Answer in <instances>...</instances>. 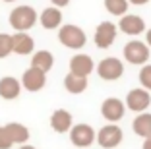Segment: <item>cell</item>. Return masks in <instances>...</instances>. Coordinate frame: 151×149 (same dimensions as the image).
I'll return each instance as SVG.
<instances>
[{
	"mask_svg": "<svg viewBox=\"0 0 151 149\" xmlns=\"http://www.w3.org/2000/svg\"><path fill=\"white\" fill-rule=\"evenodd\" d=\"M8 22H10V25H12L16 31H25L27 33V31L39 22V14H37V10L33 8V6L22 4V6L14 8L12 12H10Z\"/></svg>",
	"mask_w": 151,
	"mask_h": 149,
	"instance_id": "6da1fadb",
	"label": "cell"
},
{
	"mask_svg": "<svg viewBox=\"0 0 151 149\" xmlns=\"http://www.w3.org/2000/svg\"><path fill=\"white\" fill-rule=\"evenodd\" d=\"M58 41L64 45L66 48L72 50H80L85 47L87 43V35L80 25H74V23H68V25H60L58 29Z\"/></svg>",
	"mask_w": 151,
	"mask_h": 149,
	"instance_id": "7a4b0ae2",
	"label": "cell"
},
{
	"mask_svg": "<svg viewBox=\"0 0 151 149\" xmlns=\"http://www.w3.org/2000/svg\"><path fill=\"white\" fill-rule=\"evenodd\" d=\"M122 140H124L122 128H120L118 124L111 122V124H105V126L97 132V140L95 141H97L103 149H114L122 143Z\"/></svg>",
	"mask_w": 151,
	"mask_h": 149,
	"instance_id": "3957f363",
	"label": "cell"
},
{
	"mask_svg": "<svg viewBox=\"0 0 151 149\" xmlns=\"http://www.w3.org/2000/svg\"><path fill=\"white\" fill-rule=\"evenodd\" d=\"M122 54H124L126 62H130L134 66H143L149 60V47L143 41H128L124 45Z\"/></svg>",
	"mask_w": 151,
	"mask_h": 149,
	"instance_id": "277c9868",
	"label": "cell"
},
{
	"mask_svg": "<svg viewBox=\"0 0 151 149\" xmlns=\"http://www.w3.org/2000/svg\"><path fill=\"white\" fill-rule=\"evenodd\" d=\"M95 70H97L101 79H105V81H116V79H120L122 74H124V64L116 56H107L99 62Z\"/></svg>",
	"mask_w": 151,
	"mask_h": 149,
	"instance_id": "5b68a950",
	"label": "cell"
},
{
	"mask_svg": "<svg viewBox=\"0 0 151 149\" xmlns=\"http://www.w3.org/2000/svg\"><path fill=\"white\" fill-rule=\"evenodd\" d=\"M68 134H70V141L76 145V147H80V149L89 147V145L97 140V132L93 130V126L83 124V122L81 124H74Z\"/></svg>",
	"mask_w": 151,
	"mask_h": 149,
	"instance_id": "8992f818",
	"label": "cell"
},
{
	"mask_svg": "<svg viewBox=\"0 0 151 149\" xmlns=\"http://www.w3.org/2000/svg\"><path fill=\"white\" fill-rule=\"evenodd\" d=\"M126 109H130L132 112H145L151 105V93L143 87H136L132 91H128L126 95V101H124Z\"/></svg>",
	"mask_w": 151,
	"mask_h": 149,
	"instance_id": "52a82bcc",
	"label": "cell"
},
{
	"mask_svg": "<svg viewBox=\"0 0 151 149\" xmlns=\"http://www.w3.org/2000/svg\"><path fill=\"white\" fill-rule=\"evenodd\" d=\"M116 33H118V27L114 25L112 22H101L95 29V47L97 48H109L112 47V43L116 41Z\"/></svg>",
	"mask_w": 151,
	"mask_h": 149,
	"instance_id": "ba28073f",
	"label": "cell"
},
{
	"mask_svg": "<svg viewBox=\"0 0 151 149\" xmlns=\"http://www.w3.org/2000/svg\"><path fill=\"white\" fill-rule=\"evenodd\" d=\"M124 112H126V105L120 101L118 97H107V99L101 103L103 118L109 120V122H112V124H116L118 120L124 118Z\"/></svg>",
	"mask_w": 151,
	"mask_h": 149,
	"instance_id": "9c48e42d",
	"label": "cell"
},
{
	"mask_svg": "<svg viewBox=\"0 0 151 149\" xmlns=\"http://www.w3.org/2000/svg\"><path fill=\"white\" fill-rule=\"evenodd\" d=\"M45 83H47V74L41 72L39 68H33V66H29L22 76V87L29 93L41 91L45 87Z\"/></svg>",
	"mask_w": 151,
	"mask_h": 149,
	"instance_id": "30bf717a",
	"label": "cell"
},
{
	"mask_svg": "<svg viewBox=\"0 0 151 149\" xmlns=\"http://www.w3.org/2000/svg\"><path fill=\"white\" fill-rule=\"evenodd\" d=\"M116 27H118L124 35L136 37V35H139V33L145 31V22H143V18H139L136 14H124V16L120 18V22H118Z\"/></svg>",
	"mask_w": 151,
	"mask_h": 149,
	"instance_id": "8fae6325",
	"label": "cell"
},
{
	"mask_svg": "<svg viewBox=\"0 0 151 149\" xmlns=\"http://www.w3.org/2000/svg\"><path fill=\"white\" fill-rule=\"evenodd\" d=\"M35 50V41L29 33L25 31H18L12 35V53L19 54V56H27Z\"/></svg>",
	"mask_w": 151,
	"mask_h": 149,
	"instance_id": "7c38bea8",
	"label": "cell"
},
{
	"mask_svg": "<svg viewBox=\"0 0 151 149\" xmlns=\"http://www.w3.org/2000/svg\"><path fill=\"white\" fill-rule=\"evenodd\" d=\"M74 126V118H72L70 110L66 109H56L50 114V128H52L56 134H66L72 130Z\"/></svg>",
	"mask_w": 151,
	"mask_h": 149,
	"instance_id": "4fadbf2b",
	"label": "cell"
},
{
	"mask_svg": "<svg viewBox=\"0 0 151 149\" xmlns=\"http://www.w3.org/2000/svg\"><path fill=\"white\" fill-rule=\"evenodd\" d=\"M93 70H95V62L89 54H76V56L70 58V72L72 74L87 78Z\"/></svg>",
	"mask_w": 151,
	"mask_h": 149,
	"instance_id": "5bb4252c",
	"label": "cell"
},
{
	"mask_svg": "<svg viewBox=\"0 0 151 149\" xmlns=\"http://www.w3.org/2000/svg\"><path fill=\"white\" fill-rule=\"evenodd\" d=\"M22 81L16 79L14 76H4L0 79V97L6 99V101H14L18 99L19 93H22Z\"/></svg>",
	"mask_w": 151,
	"mask_h": 149,
	"instance_id": "9a60e30c",
	"label": "cell"
},
{
	"mask_svg": "<svg viewBox=\"0 0 151 149\" xmlns=\"http://www.w3.org/2000/svg\"><path fill=\"white\" fill-rule=\"evenodd\" d=\"M39 22L45 29H58L62 25V10L56 8V6H49L39 14Z\"/></svg>",
	"mask_w": 151,
	"mask_h": 149,
	"instance_id": "2e32d148",
	"label": "cell"
},
{
	"mask_svg": "<svg viewBox=\"0 0 151 149\" xmlns=\"http://www.w3.org/2000/svg\"><path fill=\"white\" fill-rule=\"evenodd\" d=\"M132 130H134V134L136 136H139V137H149L151 136V112H139L136 118H134V122H132Z\"/></svg>",
	"mask_w": 151,
	"mask_h": 149,
	"instance_id": "e0dca14e",
	"label": "cell"
},
{
	"mask_svg": "<svg viewBox=\"0 0 151 149\" xmlns=\"http://www.w3.org/2000/svg\"><path fill=\"white\" fill-rule=\"evenodd\" d=\"M31 66L33 68H39L41 72H50L54 66V56L50 50H37V53H33L31 56Z\"/></svg>",
	"mask_w": 151,
	"mask_h": 149,
	"instance_id": "ac0fdd59",
	"label": "cell"
},
{
	"mask_svg": "<svg viewBox=\"0 0 151 149\" xmlns=\"http://www.w3.org/2000/svg\"><path fill=\"white\" fill-rule=\"evenodd\" d=\"M6 130H8V134H10L14 143H19V145L27 143V140L31 136V134H29V128L22 122H8L6 124Z\"/></svg>",
	"mask_w": 151,
	"mask_h": 149,
	"instance_id": "d6986e66",
	"label": "cell"
},
{
	"mask_svg": "<svg viewBox=\"0 0 151 149\" xmlns=\"http://www.w3.org/2000/svg\"><path fill=\"white\" fill-rule=\"evenodd\" d=\"M64 87H66V91L72 93V95H80V93H83L85 89H87V78L70 72V74H66V78H64Z\"/></svg>",
	"mask_w": 151,
	"mask_h": 149,
	"instance_id": "ffe728a7",
	"label": "cell"
},
{
	"mask_svg": "<svg viewBox=\"0 0 151 149\" xmlns=\"http://www.w3.org/2000/svg\"><path fill=\"white\" fill-rule=\"evenodd\" d=\"M128 0H105V8L109 14L116 16V18H122L124 14H128Z\"/></svg>",
	"mask_w": 151,
	"mask_h": 149,
	"instance_id": "44dd1931",
	"label": "cell"
},
{
	"mask_svg": "<svg viewBox=\"0 0 151 149\" xmlns=\"http://www.w3.org/2000/svg\"><path fill=\"white\" fill-rule=\"evenodd\" d=\"M12 54V35L0 33V58H6Z\"/></svg>",
	"mask_w": 151,
	"mask_h": 149,
	"instance_id": "7402d4cb",
	"label": "cell"
},
{
	"mask_svg": "<svg viewBox=\"0 0 151 149\" xmlns=\"http://www.w3.org/2000/svg\"><path fill=\"white\" fill-rule=\"evenodd\" d=\"M139 83L143 89L151 91V64H143L139 70Z\"/></svg>",
	"mask_w": 151,
	"mask_h": 149,
	"instance_id": "603a6c76",
	"label": "cell"
},
{
	"mask_svg": "<svg viewBox=\"0 0 151 149\" xmlns=\"http://www.w3.org/2000/svg\"><path fill=\"white\" fill-rule=\"evenodd\" d=\"M12 145H14V141H12V137H10L6 126H0V149H10Z\"/></svg>",
	"mask_w": 151,
	"mask_h": 149,
	"instance_id": "cb8c5ba5",
	"label": "cell"
},
{
	"mask_svg": "<svg viewBox=\"0 0 151 149\" xmlns=\"http://www.w3.org/2000/svg\"><path fill=\"white\" fill-rule=\"evenodd\" d=\"M50 4L56 6V8H64V6L70 4V0H50Z\"/></svg>",
	"mask_w": 151,
	"mask_h": 149,
	"instance_id": "d4e9b609",
	"label": "cell"
},
{
	"mask_svg": "<svg viewBox=\"0 0 151 149\" xmlns=\"http://www.w3.org/2000/svg\"><path fill=\"white\" fill-rule=\"evenodd\" d=\"M142 149H151V136L143 140V145H142Z\"/></svg>",
	"mask_w": 151,
	"mask_h": 149,
	"instance_id": "484cf974",
	"label": "cell"
},
{
	"mask_svg": "<svg viewBox=\"0 0 151 149\" xmlns=\"http://www.w3.org/2000/svg\"><path fill=\"white\" fill-rule=\"evenodd\" d=\"M130 4H136V6H143V4H147L149 0H128Z\"/></svg>",
	"mask_w": 151,
	"mask_h": 149,
	"instance_id": "4316f807",
	"label": "cell"
},
{
	"mask_svg": "<svg viewBox=\"0 0 151 149\" xmlns=\"http://www.w3.org/2000/svg\"><path fill=\"white\" fill-rule=\"evenodd\" d=\"M145 43H147V47L151 48V29L145 31Z\"/></svg>",
	"mask_w": 151,
	"mask_h": 149,
	"instance_id": "83f0119b",
	"label": "cell"
},
{
	"mask_svg": "<svg viewBox=\"0 0 151 149\" xmlns=\"http://www.w3.org/2000/svg\"><path fill=\"white\" fill-rule=\"evenodd\" d=\"M19 149H35V147H33V145H27V143H23Z\"/></svg>",
	"mask_w": 151,
	"mask_h": 149,
	"instance_id": "f1b7e54d",
	"label": "cell"
},
{
	"mask_svg": "<svg viewBox=\"0 0 151 149\" xmlns=\"http://www.w3.org/2000/svg\"><path fill=\"white\" fill-rule=\"evenodd\" d=\"M2 2H16V0H2Z\"/></svg>",
	"mask_w": 151,
	"mask_h": 149,
	"instance_id": "f546056e",
	"label": "cell"
}]
</instances>
